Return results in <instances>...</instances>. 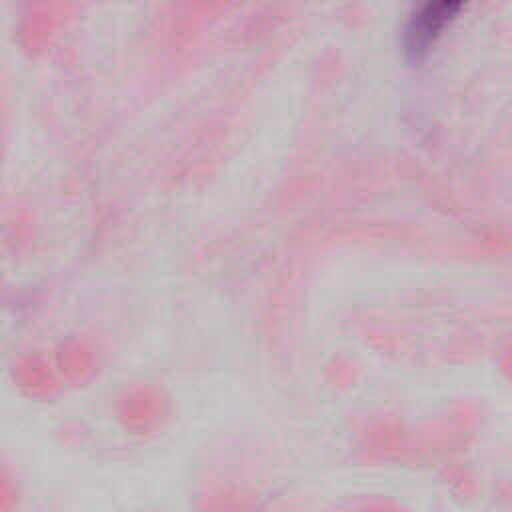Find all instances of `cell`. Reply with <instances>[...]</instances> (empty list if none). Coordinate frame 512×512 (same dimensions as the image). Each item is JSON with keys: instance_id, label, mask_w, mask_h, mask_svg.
Segmentation results:
<instances>
[{"instance_id": "1", "label": "cell", "mask_w": 512, "mask_h": 512, "mask_svg": "<svg viewBox=\"0 0 512 512\" xmlns=\"http://www.w3.org/2000/svg\"><path fill=\"white\" fill-rule=\"evenodd\" d=\"M466 0H424L408 26V50L418 54L426 50L458 16Z\"/></svg>"}]
</instances>
